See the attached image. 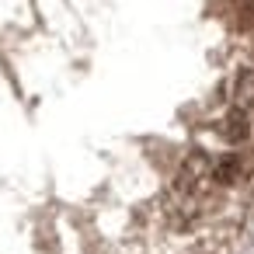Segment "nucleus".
I'll return each mask as SVG.
<instances>
[{"instance_id": "obj_1", "label": "nucleus", "mask_w": 254, "mask_h": 254, "mask_svg": "<svg viewBox=\"0 0 254 254\" xmlns=\"http://www.w3.org/2000/svg\"><path fill=\"white\" fill-rule=\"evenodd\" d=\"M223 136H226L230 143H247V139H251V115L233 105V112H230L226 122H223Z\"/></svg>"}, {"instance_id": "obj_2", "label": "nucleus", "mask_w": 254, "mask_h": 254, "mask_svg": "<svg viewBox=\"0 0 254 254\" xmlns=\"http://www.w3.org/2000/svg\"><path fill=\"white\" fill-rule=\"evenodd\" d=\"M240 174H244V164H240L237 153H226V157L212 160V181L216 185H233V181H240Z\"/></svg>"}, {"instance_id": "obj_3", "label": "nucleus", "mask_w": 254, "mask_h": 254, "mask_svg": "<svg viewBox=\"0 0 254 254\" xmlns=\"http://www.w3.org/2000/svg\"><path fill=\"white\" fill-rule=\"evenodd\" d=\"M233 98H237V108H244V112L254 108V70H240Z\"/></svg>"}, {"instance_id": "obj_4", "label": "nucleus", "mask_w": 254, "mask_h": 254, "mask_svg": "<svg viewBox=\"0 0 254 254\" xmlns=\"http://www.w3.org/2000/svg\"><path fill=\"white\" fill-rule=\"evenodd\" d=\"M244 28H254V0H230Z\"/></svg>"}]
</instances>
